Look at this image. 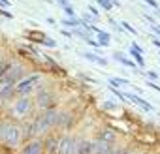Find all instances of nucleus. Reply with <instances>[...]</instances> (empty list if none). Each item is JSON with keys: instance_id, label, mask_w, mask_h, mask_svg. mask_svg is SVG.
<instances>
[{"instance_id": "obj_1", "label": "nucleus", "mask_w": 160, "mask_h": 154, "mask_svg": "<svg viewBox=\"0 0 160 154\" xmlns=\"http://www.w3.org/2000/svg\"><path fill=\"white\" fill-rule=\"evenodd\" d=\"M23 126L12 120H0V143L6 147H19L23 141Z\"/></svg>"}, {"instance_id": "obj_2", "label": "nucleus", "mask_w": 160, "mask_h": 154, "mask_svg": "<svg viewBox=\"0 0 160 154\" xmlns=\"http://www.w3.org/2000/svg\"><path fill=\"white\" fill-rule=\"evenodd\" d=\"M10 115L15 118V120H27L32 113H34V100L30 96H15L12 102H10Z\"/></svg>"}, {"instance_id": "obj_3", "label": "nucleus", "mask_w": 160, "mask_h": 154, "mask_svg": "<svg viewBox=\"0 0 160 154\" xmlns=\"http://www.w3.org/2000/svg\"><path fill=\"white\" fill-rule=\"evenodd\" d=\"M27 75V68L21 62H10L8 70L0 75V85H17Z\"/></svg>"}, {"instance_id": "obj_4", "label": "nucleus", "mask_w": 160, "mask_h": 154, "mask_svg": "<svg viewBox=\"0 0 160 154\" xmlns=\"http://www.w3.org/2000/svg\"><path fill=\"white\" fill-rule=\"evenodd\" d=\"M42 81V73H32V75H25L23 79L15 85V96H30L38 83Z\"/></svg>"}, {"instance_id": "obj_5", "label": "nucleus", "mask_w": 160, "mask_h": 154, "mask_svg": "<svg viewBox=\"0 0 160 154\" xmlns=\"http://www.w3.org/2000/svg\"><path fill=\"white\" fill-rule=\"evenodd\" d=\"M34 92H36V102L34 103L40 107V111L55 107V92L51 89H47V87H36Z\"/></svg>"}, {"instance_id": "obj_6", "label": "nucleus", "mask_w": 160, "mask_h": 154, "mask_svg": "<svg viewBox=\"0 0 160 154\" xmlns=\"http://www.w3.org/2000/svg\"><path fill=\"white\" fill-rule=\"evenodd\" d=\"M77 141L72 135H62L58 137V152L57 154H75Z\"/></svg>"}, {"instance_id": "obj_7", "label": "nucleus", "mask_w": 160, "mask_h": 154, "mask_svg": "<svg viewBox=\"0 0 160 154\" xmlns=\"http://www.w3.org/2000/svg\"><path fill=\"white\" fill-rule=\"evenodd\" d=\"M21 154H43V141L38 139V137L28 139V141L23 145Z\"/></svg>"}, {"instance_id": "obj_8", "label": "nucleus", "mask_w": 160, "mask_h": 154, "mask_svg": "<svg viewBox=\"0 0 160 154\" xmlns=\"http://www.w3.org/2000/svg\"><path fill=\"white\" fill-rule=\"evenodd\" d=\"M92 154H115L113 143H106L102 139L92 141Z\"/></svg>"}, {"instance_id": "obj_9", "label": "nucleus", "mask_w": 160, "mask_h": 154, "mask_svg": "<svg viewBox=\"0 0 160 154\" xmlns=\"http://www.w3.org/2000/svg\"><path fill=\"white\" fill-rule=\"evenodd\" d=\"M15 98V85H0V102L8 103Z\"/></svg>"}, {"instance_id": "obj_10", "label": "nucleus", "mask_w": 160, "mask_h": 154, "mask_svg": "<svg viewBox=\"0 0 160 154\" xmlns=\"http://www.w3.org/2000/svg\"><path fill=\"white\" fill-rule=\"evenodd\" d=\"M124 96H126V100H128V102H134V103H138V105H139V107H143L145 111H152V105H151L147 100H143L141 96H138V94H134V92H126Z\"/></svg>"}, {"instance_id": "obj_11", "label": "nucleus", "mask_w": 160, "mask_h": 154, "mask_svg": "<svg viewBox=\"0 0 160 154\" xmlns=\"http://www.w3.org/2000/svg\"><path fill=\"white\" fill-rule=\"evenodd\" d=\"M43 152H47V154H57L58 152V139L57 137H47L45 141H43Z\"/></svg>"}, {"instance_id": "obj_12", "label": "nucleus", "mask_w": 160, "mask_h": 154, "mask_svg": "<svg viewBox=\"0 0 160 154\" xmlns=\"http://www.w3.org/2000/svg\"><path fill=\"white\" fill-rule=\"evenodd\" d=\"M75 154H92V141H89V139H79L77 141Z\"/></svg>"}, {"instance_id": "obj_13", "label": "nucleus", "mask_w": 160, "mask_h": 154, "mask_svg": "<svg viewBox=\"0 0 160 154\" xmlns=\"http://www.w3.org/2000/svg\"><path fill=\"white\" fill-rule=\"evenodd\" d=\"M72 122H73V118H72L70 113H66V111H58V115H57V126H58V128H68Z\"/></svg>"}, {"instance_id": "obj_14", "label": "nucleus", "mask_w": 160, "mask_h": 154, "mask_svg": "<svg viewBox=\"0 0 160 154\" xmlns=\"http://www.w3.org/2000/svg\"><path fill=\"white\" fill-rule=\"evenodd\" d=\"M96 34V41H98V45L100 47H108L109 43H111V36H109V32H106V30H96L94 32Z\"/></svg>"}, {"instance_id": "obj_15", "label": "nucleus", "mask_w": 160, "mask_h": 154, "mask_svg": "<svg viewBox=\"0 0 160 154\" xmlns=\"http://www.w3.org/2000/svg\"><path fill=\"white\" fill-rule=\"evenodd\" d=\"M113 58L117 60V62H121V64H124V66H128V68H136L138 64L134 62V60H130L124 53H121V51H117V53H113Z\"/></svg>"}, {"instance_id": "obj_16", "label": "nucleus", "mask_w": 160, "mask_h": 154, "mask_svg": "<svg viewBox=\"0 0 160 154\" xmlns=\"http://www.w3.org/2000/svg\"><path fill=\"white\" fill-rule=\"evenodd\" d=\"M98 139H102V141H106V143H115V139H117V133H115L113 130H109V128H104V130L100 132Z\"/></svg>"}, {"instance_id": "obj_17", "label": "nucleus", "mask_w": 160, "mask_h": 154, "mask_svg": "<svg viewBox=\"0 0 160 154\" xmlns=\"http://www.w3.org/2000/svg\"><path fill=\"white\" fill-rule=\"evenodd\" d=\"M128 55L134 58V62H136L138 66H141V68L145 66V58H143V53H141V51H138V49L130 47V49H128Z\"/></svg>"}, {"instance_id": "obj_18", "label": "nucleus", "mask_w": 160, "mask_h": 154, "mask_svg": "<svg viewBox=\"0 0 160 154\" xmlns=\"http://www.w3.org/2000/svg\"><path fill=\"white\" fill-rule=\"evenodd\" d=\"M81 19H77V17H66V19H62L60 21V25L62 26H66V28H77V26H81Z\"/></svg>"}, {"instance_id": "obj_19", "label": "nucleus", "mask_w": 160, "mask_h": 154, "mask_svg": "<svg viewBox=\"0 0 160 154\" xmlns=\"http://www.w3.org/2000/svg\"><path fill=\"white\" fill-rule=\"evenodd\" d=\"M83 58H87L91 62H96L100 66H108V60L104 56H100V55H94V53H83Z\"/></svg>"}, {"instance_id": "obj_20", "label": "nucleus", "mask_w": 160, "mask_h": 154, "mask_svg": "<svg viewBox=\"0 0 160 154\" xmlns=\"http://www.w3.org/2000/svg\"><path fill=\"white\" fill-rule=\"evenodd\" d=\"M109 85L111 87H115V89H119V87H126V85H130L126 79H119V77H111L109 79Z\"/></svg>"}, {"instance_id": "obj_21", "label": "nucleus", "mask_w": 160, "mask_h": 154, "mask_svg": "<svg viewBox=\"0 0 160 154\" xmlns=\"http://www.w3.org/2000/svg\"><path fill=\"white\" fill-rule=\"evenodd\" d=\"M96 4H98L104 12H111V10H113V0H96Z\"/></svg>"}, {"instance_id": "obj_22", "label": "nucleus", "mask_w": 160, "mask_h": 154, "mask_svg": "<svg viewBox=\"0 0 160 154\" xmlns=\"http://www.w3.org/2000/svg\"><path fill=\"white\" fill-rule=\"evenodd\" d=\"M121 26H122V28H124L126 32H130L132 36H138V30H136V28H134V26H132L130 23H126V21H122V23H121Z\"/></svg>"}, {"instance_id": "obj_23", "label": "nucleus", "mask_w": 160, "mask_h": 154, "mask_svg": "<svg viewBox=\"0 0 160 154\" xmlns=\"http://www.w3.org/2000/svg\"><path fill=\"white\" fill-rule=\"evenodd\" d=\"M141 75H145V79H149V81H156L160 73H156V71H145V73H141Z\"/></svg>"}, {"instance_id": "obj_24", "label": "nucleus", "mask_w": 160, "mask_h": 154, "mask_svg": "<svg viewBox=\"0 0 160 154\" xmlns=\"http://www.w3.org/2000/svg\"><path fill=\"white\" fill-rule=\"evenodd\" d=\"M62 12H64V15H66V17H75V10H73L70 4H68V6H64V8H62Z\"/></svg>"}, {"instance_id": "obj_25", "label": "nucleus", "mask_w": 160, "mask_h": 154, "mask_svg": "<svg viewBox=\"0 0 160 154\" xmlns=\"http://www.w3.org/2000/svg\"><path fill=\"white\" fill-rule=\"evenodd\" d=\"M83 23H87V25H92L94 21H96V17L94 15H91V13H83V19H81Z\"/></svg>"}, {"instance_id": "obj_26", "label": "nucleus", "mask_w": 160, "mask_h": 154, "mask_svg": "<svg viewBox=\"0 0 160 154\" xmlns=\"http://www.w3.org/2000/svg\"><path fill=\"white\" fill-rule=\"evenodd\" d=\"M42 45H43V47H57V41L45 36V38H43V41H42Z\"/></svg>"}, {"instance_id": "obj_27", "label": "nucleus", "mask_w": 160, "mask_h": 154, "mask_svg": "<svg viewBox=\"0 0 160 154\" xmlns=\"http://www.w3.org/2000/svg\"><path fill=\"white\" fill-rule=\"evenodd\" d=\"M0 17H6V19H13V13H10V10H6V8H0Z\"/></svg>"}, {"instance_id": "obj_28", "label": "nucleus", "mask_w": 160, "mask_h": 154, "mask_svg": "<svg viewBox=\"0 0 160 154\" xmlns=\"http://www.w3.org/2000/svg\"><path fill=\"white\" fill-rule=\"evenodd\" d=\"M89 13H91V15H94L96 19H100V12H98V8H96V6H89Z\"/></svg>"}, {"instance_id": "obj_29", "label": "nucleus", "mask_w": 160, "mask_h": 154, "mask_svg": "<svg viewBox=\"0 0 160 154\" xmlns=\"http://www.w3.org/2000/svg\"><path fill=\"white\" fill-rule=\"evenodd\" d=\"M143 2H145V4H149V6H151V8H154V10H158V8H160L156 0H143Z\"/></svg>"}, {"instance_id": "obj_30", "label": "nucleus", "mask_w": 160, "mask_h": 154, "mask_svg": "<svg viewBox=\"0 0 160 154\" xmlns=\"http://www.w3.org/2000/svg\"><path fill=\"white\" fill-rule=\"evenodd\" d=\"M104 109H117L115 102H104Z\"/></svg>"}, {"instance_id": "obj_31", "label": "nucleus", "mask_w": 160, "mask_h": 154, "mask_svg": "<svg viewBox=\"0 0 160 154\" xmlns=\"http://www.w3.org/2000/svg\"><path fill=\"white\" fill-rule=\"evenodd\" d=\"M147 87H149V89H154L156 92H160V87H158L154 81H149V79H147Z\"/></svg>"}, {"instance_id": "obj_32", "label": "nucleus", "mask_w": 160, "mask_h": 154, "mask_svg": "<svg viewBox=\"0 0 160 154\" xmlns=\"http://www.w3.org/2000/svg\"><path fill=\"white\" fill-rule=\"evenodd\" d=\"M10 6H12V2H10V0H0V8H6V10H8Z\"/></svg>"}, {"instance_id": "obj_33", "label": "nucleus", "mask_w": 160, "mask_h": 154, "mask_svg": "<svg viewBox=\"0 0 160 154\" xmlns=\"http://www.w3.org/2000/svg\"><path fill=\"white\" fill-rule=\"evenodd\" d=\"M152 32L160 38V25H152Z\"/></svg>"}, {"instance_id": "obj_34", "label": "nucleus", "mask_w": 160, "mask_h": 154, "mask_svg": "<svg viewBox=\"0 0 160 154\" xmlns=\"http://www.w3.org/2000/svg\"><path fill=\"white\" fill-rule=\"evenodd\" d=\"M152 45H154L156 49H160V38H152Z\"/></svg>"}, {"instance_id": "obj_35", "label": "nucleus", "mask_w": 160, "mask_h": 154, "mask_svg": "<svg viewBox=\"0 0 160 154\" xmlns=\"http://www.w3.org/2000/svg\"><path fill=\"white\" fill-rule=\"evenodd\" d=\"M57 4H58L60 8H64V6H68L70 2H68V0H57Z\"/></svg>"}, {"instance_id": "obj_36", "label": "nucleus", "mask_w": 160, "mask_h": 154, "mask_svg": "<svg viewBox=\"0 0 160 154\" xmlns=\"http://www.w3.org/2000/svg\"><path fill=\"white\" fill-rule=\"evenodd\" d=\"M60 34H62V36H66V38H72V36H73L70 30H60Z\"/></svg>"}, {"instance_id": "obj_37", "label": "nucleus", "mask_w": 160, "mask_h": 154, "mask_svg": "<svg viewBox=\"0 0 160 154\" xmlns=\"http://www.w3.org/2000/svg\"><path fill=\"white\" fill-rule=\"evenodd\" d=\"M143 17H145V19H147V21H149V23H152V25H154V17H151V15H147V13H145V15H143Z\"/></svg>"}, {"instance_id": "obj_38", "label": "nucleus", "mask_w": 160, "mask_h": 154, "mask_svg": "<svg viewBox=\"0 0 160 154\" xmlns=\"http://www.w3.org/2000/svg\"><path fill=\"white\" fill-rule=\"evenodd\" d=\"M47 23H49V25H55V23H57V21H55V19H53V17H47Z\"/></svg>"}, {"instance_id": "obj_39", "label": "nucleus", "mask_w": 160, "mask_h": 154, "mask_svg": "<svg viewBox=\"0 0 160 154\" xmlns=\"http://www.w3.org/2000/svg\"><path fill=\"white\" fill-rule=\"evenodd\" d=\"M2 62H4V58H2V55H0V64H2Z\"/></svg>"}, {"instance_id": "obj_40", "label": "nucleus", "mask_w": 160, "mask_h": 154, "mask_svg": "<svg viewBox=\"0 0 160 154\" xmlns=\"http://www.w3.org/2000/svg\"><path fill=\"white\" fill-rule=\"evenodd\" d=\"M128 154H141V152H128Z\"/></svg>"}]
</instances>
